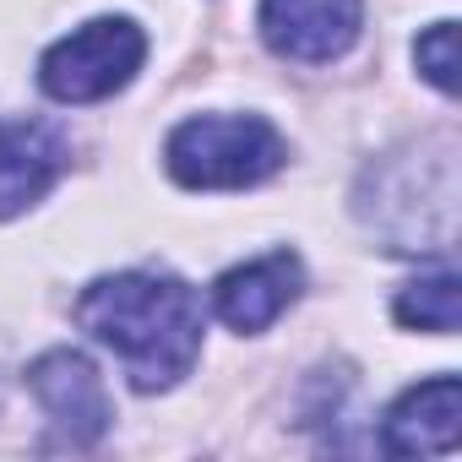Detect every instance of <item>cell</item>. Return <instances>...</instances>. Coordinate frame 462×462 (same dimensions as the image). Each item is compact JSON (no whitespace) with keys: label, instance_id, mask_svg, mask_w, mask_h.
<instances>
[{"label":"cell","instance_id":"obj_1","mask_svg":"<svg viewBox=\"0 0 462 462\" xmlns=\"http://www.w3.org/2000/svg\"><path fill=\"white\" fill-rule=\"evenodd\" d=\"M77 327L125 365L136 392H169L196 370L207 316L201 294L174 273H115L82 289Z\"/></svg>","mask_w":462,"mask_h":462},{"label":"cell","instance_id":"obj_2","mask_svg":"<svg viewBox=\"0 0 462 462\" xmlns=\"http://www.w3.org/2000/svg\"><path fill=\"white\" fill-rule=\"evenodd\" d=\"M289 142L262 115H190L169 131L163 163L185 190H245L283 169Z\"/></svg>","mask_w":462,"mask_h":462},{"label":"cell","instance_id":"obj_3","mask_svg":"<svg viewBox=\"0 0 462 462\" xmlns=\"http://www.w3.org/2000/svg\"><path fill=\"white\" fill-rule=\"evenodd\" d=\"M147 60V33L131 17H93L39 60V88L55 104H98L131 88V77Z\"/></svg>","mask_w":462,"mask_h":462},{"label":"cell","instance_id":"obj_4","mask_svg":"<svg viewBox=\"0 0 462 462\" xmlns=\"http://www.w3.org/2000/svg\"><path fill=\"white\" fill-rule=\"evenodd\" d=\"M28 392L39 397V408L50 413L55 424V440L60 446H98L115 424V408H109V392H104V375L88 354L77 348H50L28 365Z\"/></svg>","mask_w":462,"mask_h":462},{"label":"cell","instance_id":"obj_5","mask_svg":"<svg viewBox=\"0 0 462 462\" xmlns=\"http://www.w3.org/2000/svg\"><path fill=\"white\" fill-rule=\"evenodd\" d=\"M365 0H262L256 28L273 55L300 66H327L354 50Z\"/></svg>","mask_w":462,"mask_h":462},{"label":"cell","instance_id":"obj_6","mask_svg":"<svg viewBox=\"0 0 462 462\" xmlns=\"http://www.w3.org/2000/svg\"><path fill=\"white\" fill-rule=\"evenodd\" d=\"M300 294H305L300 256L294 251H273V256H256L245 267H228L212 283V310H217L223 327H235V332H267Z\"/></svg>","mask_w":462,"mask_h":462},{"label":"cell","instance_id":"obj_7","mask_svg":"<svg viewBox=\"0 0 462 462\" xmlns=\"http://www.w3.org/2000/svg\"><path fill=\"white\" fill-rule=\"evenodd\" d=\"M71 163V142L44 120H0V223L39 207Z\"/></svg>","mask_w":462,"mask_h":462},{"label":"cell","instance_id":"obj_8","mask_svg":"<svg viewBox=\"0 0 462 462\" xmlns=\"http://www.w3.org/2000/svg\"><path fill=\"white\" fill-rule=\"evenodd\" d=\"M462 440V386L457 375H430L408 386L386 419H381V446L392 457H451Z\"/></svg>","mask_w":462,"mask_h":462},{"label":"cell","instance_id":"obj_9","mask_svg":"<svg viewBox=\"0 0 462 462\" xmlns=\"http://www.w3.org/2000/svg\"><path fill=\"white\" fill-rule=\"evenodd\" d=\"M457 273H435V278H419L408 283L397 300H392V316L413 332H457V310H462V294H457Z\"/></svg>","mask_w":462,"mask_h":462},{"label":"cell","instance_id":"obj_10","mask_svg":"<svg viewBox=\"0 0 462 462\" xmlns=\"http://www.w3.org/2000/svg\"><path fill=\"white\" fill-rule=\"evenodd\" d=\"M413 66L424 71V82L446 98H457V23H435L419 33L413 44Z\"/></svg>","mask_w":462,"mask_h":462}]
</instances>
